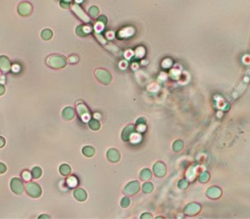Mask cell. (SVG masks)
Segmentation results:
<instances>
[{
  "label": "cell",
  "instance_id": "obj_1",
  "mask_svg": "<svg viewBox=\"0 0 250 219\" xmlns=\"http://www.w3.org/2000/svg\"><path fill=\"white\" fill-rule=\"evenodd\" d=\"M48 66L53 68H61L66 65L65 58L62 56H51L46 60Z\"/></svg>",
  "mask_w": 250,
  "mask_h": 219
},
{
  "label": "cell",
  "instance_id": "obj_2",
  "mask_svg": "<svg viewBox=\"0 0 250 219\" xmlns=\"http://www.w3.org/2000/svg\"><path fill=\"white\" fill-rule=\"evenodd\" d=\"M26 190L29 195L33 197H38L40 195V187L35 183H32V182L28 183L26 186Z\"/></svg>",
  "mask_w": 250,
  "mask_h": 219
},
{
  "label": "cell",
  "instance_id": "obj_3",
  "mask_svg": "<svg viewBox=\"0 0 250 219\" xmlns=\"http://www.w3.org/2000/svg\"><path fill=\"white\" fill-rule=\"evenodd\" d=\"M32 10V5L28 2H21L19 5V13L21 14V15H28L31 13Z\"/></svg>",
  "mask_w": 250,
  "mask_h": 219
},
{
  "label": "cell",
  "instance_id": "obj_4",
  "mask_svg": "<svg viewBox=\"0 0 250 219\" xmlns=\"http://www.w3.org/2000/svg\"><path fill=\"white\" fill-rule=\"evenodd\" d=\"M11 188L12 190L16 194H19L23 191V184L19 179L14 178L11 181Z\"/></svg>",
  "mask_w": 250,
  "mask_h": 219
},
{
  "label": "cell",
  "instance_id": "obj_5",
  "mask_svg": "<svg viewBox=\"0 0 250 219\" xmlns=\"http://www.w3.org/2000/svg\"><path fill=\"white\" fill-rule=\"evenodd\" d=\"M11 68L9 59L6 57H0V69L4 72H7Z\"/></svg>",
  "mask_w": 250,
  "mask_h": 219
},
{
  "label": "cell",
  "instance_id": "obj_6",
  "mask_svg": "<svg viewBox=\"0 0 250 219\" xmlns=\"http://www.w3.org/2000/svg\"><path fill=\"white\" fill-rule=\"evenodd\" d=\"M62 114H63L64 117H65V119H72V117L74 116V111L72 108H69V112H68V108H67L64 110Z\"/></svg>",
  "mask_w": 250,
  "mask_h": 219
},
{
  "label": "cell",
  "instance_id": "obj_7",
  "mask_svg": "<svg viewBox=\"0 0 250 219\" xmlns=\"http://www.w3.org/2000/svg\"><path fill=\"white\" fill-rule=\"evenodd\" d=\"M41 36L44 40H49L52 37V32L50 29H45L42 32Z\"/></svg>",
  "mask_w": 250,
  "mask_h": 219
},
{
  "label": "cell",
  "instance_id": "obj_8",
  "mask_svg": "<svg viewBox=\"0 0 250 219\" xmlns=\"http://www.w3.org/2000/svg\"><path fill=\"white\" fill-rule=\"evenodd\" d=\"M60 172H61V173L63 174V175H67V174H69L70 172V168L68 167V166L65 165V164H64L63 166H61V168H60Z\"/></svg>",
  "mask_w": 250,
  "mask_h": 219
},
{
  "label": "cell",
  "instance_id": "obj_9",
  "mask_svg": "<svg viewBox=\"0 0 250 219\" xmlns=\"http://www.w3.org/2000/svg\"><path fill=\"white\" fill-rule=\"evenodd\" d=\"M41 174V171L38 167L34 168L33 170H32V174H33L34 177L35 178H38Z\"/></svg>",
  "mask_w": 250,
  "mask_h": 219
},
{
  "label": "cell",
  "instance_id": "obj_10",
  "mask_svg": "<svg viewBox=\"0 0 250 219\" xmlns=\"http://www.w3.org/2000/svg\"><path fill=\"white\" fill-rule=\"evenodd\" d=\"M22 176H23V178L25 180H29L30 178H31V174H30L29 172H24L22 174Z\"/></svg>",
  "mask_w": 250,
  "mask_h": 219
},
{
  "label": "cell",
  "instance_id": "obj_11",
  "mask_svg": "<svg viewBox=\"0 0 250 219\" xmlns=\"http://www.w3.org/2000/svg\"><path fill=\"white\" fill-rule=\"evenodd\" d=\"M6 170V167L3 164H0V173H3Z\"/></svg>",
  "mask_w": 250,
  "mask_h": 219
},
{
  "label": "cell",
  "instance_id": "obj_12",
  "mask_svg": "<svg viewBox=\"0 0 250 219\" xmlns=\"http://www.w3.org/2000/svg\"><path fill=\"white\" fill-rule=\"evenodd\" d=\"M4 92H5V89H4V87H3V86H2L1 84H0V95L3 94Z\"/></svg>",
  "mask_w": 250,
  "mask_h": 219
}]
</instances>
